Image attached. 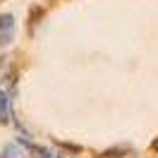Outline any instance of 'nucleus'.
Listing matches in <instances>:
<instances>
[{
	"label": "nucleus",
	"mask_w": 158,
	"mask_h": 158,
	"mask_svg": "<svg viewBox=\"0 0 158 158\" xmlns=\"http://www.w3.org/2000/svg\"><path fill=\"white\" fill-rule=\"evenodd\" d=\"M15 31H17V24H15V17L12 15H0V48L2 46H10L15 41Z\"/></svg>",
	"instance_id": "nucleus-1"
},
{
	"label": "nucleus",
	"mask_w": 158,
	"mask_h": 158,
	"mask_svg": "<svg viewBox=\"0 0 158 158\" xmlns=\"http://www.w3.org/2000/svg\"><path fill=\"white\" fill-rule=\"evenodd\" d=\"M12 122V98L10 94L0 89V125H10Z\"/></svg>",
	"instance_id": "nucleus-2"
},
{
	"label": "nucleus",
	"mask_w": 158,
	"mask_h": 158,
	"mask_svg": "<svg viewBox=\"0 0 158 158\" xmlns=\"http://www.w3.org/2000/svg\"><path fill=\"white\" fill-rule=\"evenodd\" d=\"M22 146L27 148L29 153H34V158H55L50 151H46V148H41V146H36V144H31V141H27V139H17Z\"/></svg>",
	"instance_id": "nucleus-3"
},
{
	"label": "nucleus",
	"mask_w": 158,
	"mask_h": 158,
	"mask_svg": "<svg viewBox=\"0 0 158 158\" xmlns=\"http://www.w3.org/2000/svg\"><path fill=\"white\" fill-rule=\"evenodd\" d=\"M2 153H5V158H24V156H27V153L22 151V144H19V141H17V144H10V146H5Z\"/></svg>",
	"instance_id": "nucleus-4"
},
{
	"label": "nucleus",
	"mask_w": 158,
	"mask_h": 158,
	"mask_svg": "<svg viewBox=\"0 0 158 158\" xmlns=\"http://www.w3.org/2000/svg\"><path fill=\"white\" fill-rule=\"evenodd\" d=\"M127 153V148H110V151H103V153H98L96 158H122Z\"/></svg>",
	"instance_id": "nucleus-5"
},
{
	"label": "nucleus",
	"mask_w": 158,
	"mask_h": 158,
	"mask_svg": "<svg viewBox=\"0 0 158 158\" xmlns=\"http://www.w3.org/2000/svg\"><path fill=\"white\" fill-rule=\"evenodd\" d=\"M151 151H156V153H158V137L151 141Z\"/></svg>",
	"instance_id": "nucleus-6"
},
{
	"label": "nucleus",
	"mask_w": 158,
	"mask_h": 158,
	"mask_svg": "<svg viewBox=\"0 0 158 158\" xmlns=\"http://www.w3.org/2000/svg\"><path fill=\"white\" fill-rule=\"evenodd\" d=\"M0 2H5V0H0Z\"/></svg>",
	"instance_id": "nucleus-7"
}]
</instances>
